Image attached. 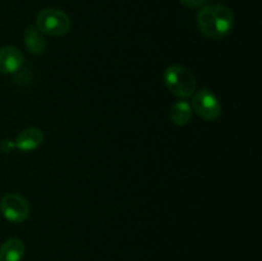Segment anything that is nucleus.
Segmentation results:
<instances>
[{
	"instance_id": "1",
	"label": "nucleus",
	"mask_w": 262,
	"mask_h": 261,
	"mask_svg": "<svg viewBox=\"0 0 262 261\" xmlns=\"http://www.w3.org/2000/svg\"><path fill=\"white\" fill-rule=\"evenodd\" d=\"M200 31L209 38H222L232 31L234 17L229 8L222 4L205 5L197 14Z\"/></svg>"
},
{
	"instance_id": "9",
	"label": "nucleus",
	"mask_w": 262,
	"mask_h": 261,
	"mask_svg": "<svg viewBox=\"0 0 262 261\" xmlns=\"http://www.w3.org/2000/svg\"><path fill=\"white\" fill-rule=\"evenodd\" d=\"M25 45L30 53L41 54L46 48V40L35 26H28L25 31Z\"/></svg>"
},
{
	"instance_id": "6",
	"label": "nucleus",
	"mask_w": 262,
	"mask_h": 261,
	"mask_svg": "<svg viewBox=\"0 0 262 261\" xmlns=\"http://www.w3.org/2000/svg\"><path fill=\"white\" fill-rule=\"evenodd\" d=\"M23 54L13 46L0 49V74H12L19 71L23 66Z\"/></svg>"
},
{
	"instance_id": "7",
	"label": "nucleus",
	"mask_w": 262,
	"mask_h": 261,
	"mask_svg": "<svg viewBox=\"0 0 262 261\" xmlns=\"http://www.w3.org/2000/svg\"><path fill=\"white\" fill-rule=\"evenodd\" d=\"M43 141V133L40 128L31 127L22 130L15 138L14 146L23 153H30L41 146Z\"/></svg>"
},
{
	"instance_id": "8",
	"label": "nucleus",
	"mask_w": 262,
	"mask_h": 261,
	"mask_svg": "<svg viewBox=\"0 0 262 261\" xmlns=\"http://www.w3.org/2000/svg\"><path fill=\"white\" fill-rule=\"evenodd\" d=\"M25 251V243L19 238H9L0 247V261H22Z\"/></svg>"
},
{
	"instance_id": "10",
	"label": "nucleus",
	"mask_w": 262,
	"mask_h": 261,
	"mask_svg": "<svg viewBox=\"0 0 262 261\" xmlns=\"http://www.w3.org/2000/svg\"><path fill=\"white\" fill-rule=\"evenodd\" d=\"M192 118V107L187 101H178L171 106L170 119L177 125L188 124Z\"/></svg>"
},
{
	"instance_id": "11",
	"label": "nucleus",
	"mask_w": 262,
	"mask_h": 261,
	"mask_svg": "<svg viewBox=\"0 0 262 261\" xmlns=\"http://www.w3.org/2000/svg\"><path fill=\"white\" fill-rule=\"evenodd\" d=\"M207 0H181L182 4L184 7H188V8H199L202 7V5L206 4Z\"/></svg>"
},
{
	"instance_id": "4",
	"label": "nucleus",
	"mask_w": 262,
	"mask_h": 261,
	"mask_svg": "<svg viewBox=\"0 0 262 261\" xmlns=\"http://www.w3.org/2000/svg\"><path fill=\"white\" fill-rule=\"evenodd\" d=\"M192 109L204 120L211 122L217 119L222 114V105L212 91L202 89L197 92L192 100Z\"/></svg>"
},
{
	"instance_id": "2",
	"label": "nucleus",
	"mask_w": 262,
	"mask_h": 261,
	"mask_svg": "<svg viewBox=\"0 0 262 261\" xmlns=\"http://www.w3.org/2000/svg\"><path fill=\"white\" fill-rule=\"evenodd\" d=\"M164 82L169 91L179 97H189L196 90L193 73L182 66H171L164 73Z\"/></svg>"
},
{
	"instance_id": "5",
	"label": "nucleus",
	"mask_w": 262,
	"mask_h": 261,
	"mask_svg": "<svg viewBox=\"0 0 262 261\" xmlns=\"http://www.w3.org/2000/svg\"><path fill=\"white\" fill-rule=\"evenodd\" d=\"M0 211L7 220L22 223L30 215V204L27 199L17 193H8L0 201Z\"/></svg>"
},
{
	"instance_id": "3",
	"label": "nucleus",
	"mask_w": 262,
	"mask_h": 261,
	"mask_svg": "<svg viewBox=\"0 0 262 261\" xmlns=\"http://www.w3.org/2000/svg\"><path fill=\"white\" fill-rule=\"evenodd\" d=\"M71 18L63 10L46 8L42 9L36 17L35 27L42 35L63 36L71 30Z\"/></svg>"
}]
</instances>
